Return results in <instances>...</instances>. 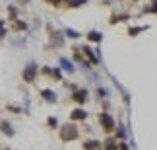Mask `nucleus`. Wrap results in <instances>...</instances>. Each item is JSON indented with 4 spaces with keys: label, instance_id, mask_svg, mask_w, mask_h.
Returning <instances> with one entry per match:
<instances>
[{
    "label": "nucleus",
    "instance_id": "obj_1",
    "mask_svg": "<svg viewBox=\"0 0 157 150\" xmlns=\"http://www.w3.org/2000/svg\"><path fill=\"white\" fill-rule=\"evenodd\" d=\"M60 139L62 140H74V139H78V129L74 127V125H64L62 127V131H60Z\"/></svg>",
    "mask_w": 157,
    "mask_h": 150
},
{
    "label": "nucleus",
    "instance_id": "obj_2",
    "mask_svg": "<svg viewBox=\"0 0 157 150\" xmlns=\"http://www.w3.org/2000/svg\"><path fill=\"white\" fill-rule=\"evenodd\" d=\"M35 74H37V67H35V64H29L25 68V72H23V78H25V82H33Z\"/></svg>",
    "mask_w": 157,
    "mask_h": 150
},
{
    "label": "nucleus",
    "instance_id": "obj_3",
    "mask_svg": "<svg viewBox=\"0 0 157 150\" xmlns=\"http://www.w3.org/2000/svg\"><path fill=\"white\" fill-rule=\"evenodd\" d=\"M101 125H103V127L107 129V131H113V127H114V121L111 119V115H101Z\"/></svg>",
    "mask_w": 157,
    "mask_h": 150
},
{
    "label": "nucleus",
    "instance_id": "obj_4",
    "mask_svg": "<svg viewBox=\"0 0 157 150\" xmlns=\"http://www.w3.org/2000/svg\"><path fill=\"white\" fill-rule=\"evenodd\" d=\"M86 99H87V92H86V90H78V92L74 94V101H78V103H83Z\"/></svg>",
    "mask_w": 157,
    "mask_h": 150
},
{
    "label": "nucleus",
    "instance_id": "obj_5",
    "mask_svg": "<svg viewBox=\"0 0 157 150\" xmlns=\"http://www.w3.org/2000/svg\"><path fill=\"white\" fill-rule=\"evenodd\" d=\"M41 95H43V98H47L49 101H56V95H54V92H51V90H43V92H41Z\"/></svg>",
    "mask_w": 157,
    "mask_h": 150
},
{
    "label": "nucleus",
    "instance_id": "obj_6",
    "mask_svg": "<svg viewBox=\"0 0 157 150\" xmlns=\"http://www.w3.org/2000/svg\"><path fill=\"white\" fill-rule=\"evenodd\" d=\"M86 115H87V113H86V111H82V109L72 111V117H74V119H86Z\"/></svg>",
    "mask_w": 157,
    "mask_h": 150
},
{
    "label": "nucleus",
    "instance_id": "obj_7",
    "mask_svg": "<svg viewBox=\"0 0 157 150\" xmlns=\"http://www.w3.org/2000/svg\"><path fill=\"white\" fill-rule=\"evenodd\" d=\"M0 129H2V131H4V133L8 135V136H12V135H14V131H12V127H10L8 123H2V125H0Z\"/></svg>",
    "mask_w": 157,
    "mask_h": 150
},
{
    "label": "nucleus",
    "instance_id": "obj_8",
    "mask_svg": "<svg viewBox=\"0 0 157 150\" xmlns=\"http://www.w3.org/2000/svg\"><path fill=\"white\" fill-rule=\"evenodd\" d=\"M101 37H103V35L97 33V31H91V33L87 35V39H91V41H101Z\"/></svg>",
    "mask_w": 157,
    "mask_h": 150
},
{
    "label": "nucleus",
    "instance_id": "obj_9",
    "mask_svg": "<svg viewBox=\"0 0 157 150\" xmlns=\"http://www.w3.org/2000/svg\"><path fill=\"white\" fill-rule=\"evenodd\" d=\"M105 148H107V150H117V142H114V140H107Z\"/></svg>",
    "mask_w": 157,
    "mask_h": 150
},
{
    "label": "nucleus",
    "instance_id": "obj_10",
    "mask_svg": "<svg viewBox=\"0 0 157 150\" xmlns=\"http://www.w3.org/2000/svg\"><path fill=\"white\" fill-rule=\"evenodd\" d=\"M86 148L87 150H95V148H99V142H86Z\"/></svg>",
    "mask_w": 157,
    "mask_h": 150
},
{
    "label": "nucleus",
    "instance_id": "obj_11",
    "mask_svg": "<svg viewBox=\"0 0 157 150\" xmlns=\"http://www.w3.org/2000/svg\"><path fill=\"white\" fill-rule=\"evenodd\" d=\"M62 67H64L66 70H74V67H72V64H70L68 61H66V59H62Z\"/></svg>",
    "mask_w": 157,
    "mask_h": 150
},
{
    "label": "nucleus",
    "instance_id": "obj_12",
    "mask_svg": "<svg viewBox=\"0 0 157 150\" xmlns=\"http://www.w3.org/2000/svg\"><path fill=\"white\" fill-rule=\"evenodd\" d=\"M14 27H16V29H25V23H23V22H16Z\"/></svg>",
    "mask_w": 157,
    "mask_h": 150
},
{
    "label": "nucleus",
    "instance_id": "obj_13",
    "mask_svg": "<svg viewBox=\"0 0 157 150\" xmlns=\"http://www.w3.org/2000/svg\"><path fill=\"white\" fill-rule=\"evenodd\" d=\"M83 2H86V0H72V6H80V4H83Z\"/></svg>",
    "mask_w": 157,
    "mask_h": 150
},
{
    "label": "nucleus",
    "instance_id": "obj_14",
    "mask_svg": "<svg viewBox=\"0 0 157 150\" xmlns=\"http://www.w3.org/2000/svg\"><path fill=\"white\" fill-rule=\"evenodd\" d=\"M68 35H70V37H78V33H76V31H72V29H68Z\"/></svg>",
    "mask_w": 157,
    "mask_h": 150
},
{
    "label": "nucleus",
    "instance_id": "obj_15",
    "mask_svg": "<svg viewBox=\"0 0 157 150\" xmlns=\"http://www.w3.org/2000/svg\"><path fill=\"white\" fill-rule=\"evenodd\" d=\"M120 150H128V146H126V144H120Z\"/></svg>",
    "mask_w": 157,
    "mask_h": 150
},
{
    "label": "nucleus",
    "instance_id": "obj_16",
    "mask_svg": "<svg viewBox=\"0 0 157 150\" xmlns=\"http://www.w3.org/2000/svg\"><path fill=\"white\" fill-rule=\"evenodd\" d=\"M49 2H54V4H58V2H60V0H49Z\"/></svg>",
    "mask_w": 157,
    "mask_h": 150
},
{
    "label": "nucleus",
    "instance_id": "obj_17",
    "mask_svg": "<svg viewBox=\"0 0 157 150\" xmlns=\"http://www.w3.org/2000/svg\"><path fill=\"white\" fill-rule=\"evenodd\" d=\"M20 2H21V4H27V2H29V0H20Z\"/></svg>",
    "mask_w": 157,
    "mask_h": 150
}]
</instances>
